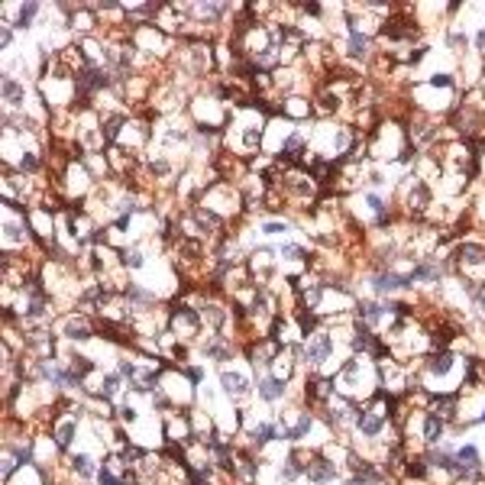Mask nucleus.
I'll return each mask as SVG.
<instances>
[{"mask_svg":"<svg viewBox=\"0 0 485 485\" xmlns=\"http://www.w3.org/2000/svg\"><path fill=\"white\" fill-rule=\"evenodd\" d=\"M336 346H340V330H324V327H320L318 334L308 336V340L301 343L298 359L304 369H311V372H324L327 365H330V359L336 356Z\"/></svg>","mask_w":485,"mask_h":485,"instance_id":"f257e3e1","label":"nucleus"},{"mask_svg":"<svg viewBox=\"0 0 485 485\" xmlns=\"http://www.w3.org/2000/svg\"><path fill=\"white\" fill-rule=\"evenodd\" d=\"M58 340H68V343H88L97 336V318L91 314H84V311L72 308L65 314H58V320L52 324Z\"/></svg>","mask_w":485,"mask_h":485,"instance_id":"f03ea898","label":"nucleus"},{"mask_svg":"<svg viewBox=\"0 0 485 485\" xmlns=\"http://www.w3.org/2000/svg\"><path fill=\"white\" fill-rule=\"evenodd\" d=\"M256 385H259V375L252 372L249 365H233L227 363L224 369H220V395H227V398H249L252 392H256Z\"/></svg>","mask_w":485,"mask_h":485,"instance_id":"7ed1b4c3","label":"nucleus"},{"mask_svg":"<svg viewBox=\"0 0 485 485\" xmlns=\"http://www.w3.org/2000/svg\"><path fill=\"white\" fill-rule=\"evenodd\" d=\"M336 476H340V466H336L330 457H324V453H314V459L308 463V469H304V479H308V485H330L336 482Z\"/></svg>","mask_w":485,"mask_h":485,"instance_id":"20e7f679","label":"nucleus"},{"mask_svg":"<svg viewBox=\"0 0 485 485\" xmlns=\"http://www.w3.org/2000/svg\"><path fill=\"white\" fill-rule=\"evenodd\" d=\"M288 392H291V385L281 382V379H275V375H269V372L262 375L259 385H256V395H259V402H265V404L285 402V398H288Z\"/></svg>","mask_w":485,"mask_h":485,"instance_id":"39448f33","label":"nucleus"},{"mask_svg":"<svg viewBox=\"0 0 485 485\" xmlns=\"http://www.w3.org/2000/svg\"><path fill=\"white\" fill-rule=\"evenodd\" d=\"M3 104L7 110H26V88L17 75H3Z\"/></svg>","mask_w":485,"mask_h":485,"instance_id":"423d86ee","label":"nucleus"},{"mask_svg":"<svg viewBox=\"0 0 485 485\" xmlns=\"http://www.w3.org/2000/svg\"><path fill=\"white\" fill-rule=\"evenodd\" d=\"M10 10H13V23H10V26H13V29H29L33 23H36L42 3H36V0H26V3H19V7H13V3H10Z\"/></svg>","mask_w":485,"mask_h":485,"instance_id":"0eeeda50","label":"nucleus"},{"mask_svg":"<svg viewBox=\"0 0 485 485\" xmlns=\"http://www.w3.org/2000/svg\"><path fill=\"white\" fill-rule=\"evenodd\" d=\"M279 262H301V265H308L311 252L304 249L301 243H281L279 246Z\"/></svg>","mask_w":485,"mask_h":485,"instance_id":"6e6552de","label":"nucleus"},{"mask_svg":"<svg viewBox=\"0 0 485 485\" xmlns=\"http://www.w3.org/2000/svg\"><path fill=\"white\" fill-rule=\"evenodd\" d=\"M288 230H291L288 220H285V217H275V214L265 217V220L259 224V233H262V236H285Z\"/></svg>","mask_w":485,"mask_h":485,"instance_id":"1a4fd4ad","label":"nucleus"},{"mask_svg":"<svg viewBox=\"0 0 485 485\" xmlns=\"http://www.w3.org/2000/svg\"><path fill=\"white\" fill-rule=\"evenodd\" d=\"M472 304H476V311H479V314H482V318H485V281H482V285H479L476 291H472Z\"/></svg>","mask_w":485,"mask_h":485,"instance_id":"9d476101","label":"nucleus"},{"mask_svg":"<svg viewBox=\"0 0 485 485\" xmlns=\"http://www.w3.org/2000/svg\"><path fill=\"white\" fill-rule=\"evenodd\" d=\"M0 42H3V49H13V26H3V36H0Z\"/></svg>","mask_w":485,"mask_h":485,"instance_id":"9b49d317","label":"nucleus"},{"mask_svg":"<svg viewBox=\"0 0 485 485\" xmlns=\"http://www.w3.org/2000/svg\"><path fill=\"white\" fill-rule=\"evenodd\" d=\"M343 485H369V482H365V479H356V476H350Z\"/></svg>","mask_w":485,"mask_h":485,"instance_id":"f8f14e48","label":"nucleus"}]
</instances>
